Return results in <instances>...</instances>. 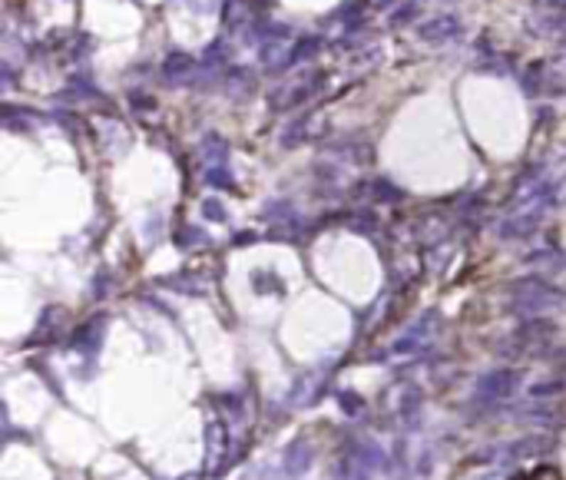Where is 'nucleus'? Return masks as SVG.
I'll use <instances>...</instances> for the list:
<instances>
[{
    "label": "nucleus",
    "mask_w": 566,
    "mask_h": 480,
    "mask_svg": "<svg viewBox=\"0 0 566 480\" xmlns=\"http://www.w3.org/2000/svg\"><path fill=\"white\" fill-rule=\"evenodd\" d=\"M517 384H520V375L513 371V368L487 371V375L474 384V401L487 404V407H490V404H500V401H507L510 394L517 391Z\"/></svg>",
    "instance_id": "obj_2"
},
{
    "label": "nucleus",
    "mask_w": 566,
    "mask_h": 480,
    "mask_svg": "<svg viewBox=\"0 0 566 480\" xmlns=\"http://www.w3.org/2000/svg\"><path fill=\"white\" fill-rule=\"evenodd\" d=\"M543 212L547 209H537V206H527L523 212H513V215L500 225V239H527V235H533L540 219H543Z\"/></svg>",
    "instance_id": "obj_4"
},
{
    "label": "nucleus",
    "mask_w": 566,
    "mask_h": 480,
    "mask_svg": "<svg viewBox=\"0 0 566 480\" xmlns=\"http://www.w3.org/2000/svg\"><path fill=\"white\" fill-rule=\"evenodd\" d=\"M338 404H341L348 414H358V411H361V401H358L351 391H341V394H338Z\"/></svg>",
    "instance_id": "obj_10"
},
{
    "label": "nucleus",
    "mask_w": 566,
    "mask_h": 480,
    "mask_svg": "<svg viewBox=\"0 0 566 480\" xmlns=\"http://www.w3.org/2000/svg\"><path fill=\"white\" fill-rule=\"evenodd\" d=\"M351 457H355V461L361 464L365 471H371V474L388 467V457H384V451L378 447V444H361V447H355V454H351Z\"/></svg>",
    "instance_id": "obj_8"
},
{
    "label": "nucleus",
    "mask_w": 566,
    "mask_h": 480,
    "mask_svg": "<svg viewBox=\"0 0 566 480\" xmlns=\"http://www.w3.org/2000/svg\"><path fill=\"white\" fill-rule=\"evenodd\" d=\"M563 391V381H543V384H533L527 391L530 401H543V398H553V394Z\"/></svg>",
    "instance_id": "obj_9"
},
{
    "label": "nucleus",
    "mask_w": 566,
    "mask_h": 480,
    "mask_svg": "<svg viewBox=\"0 0 566 480\" xmlns=\"http://www.w3.org/2000/svg\"><path fill=\"white\" fill-rule=\"evenodd\" d=\"M527 265H533V269H547V272H563L566 269V252L560 249H537L527 255Z\"/></svg>",
    "instance_id": "obj_7"
},
{
    "label": "nucleus",
    "mask_w": 566,
    "mask_h": 480,
    "mask_svg": "<svg viewBox=\"0 0 566 480\" xmlns=\"http://www.w3.org/2000/svg\"><path fill=\"white\" fill-rule=\"evenodd\" d=\"M361 480H371V477H361Z\"/></svg>",
    "instance_id": "obj_12"
},
{
    "label": "nucleus",
    "mask_w": 566,
    "mask_h": 480,
    "mask_svg": "<svg viewBox=\"0 0 566 480\" xmlns=\"http://www.w3.org/2000/svg\"><path fill=\"white\" fill-rule=\"evenodd\" d=\"M202 209H205V215H209V219H215V222H222V219H225V212H222V206H219V202H205Z\"/></svg>",
    "instance_id": "obj_11"
},
{
    "label": "nucleus",
    "mask_w": 566,
    "mask_h": 480,
    "mask_svg": "<svg viewBox=\"0 0 566 480\" xmlns=\"http://www.w3.org/2000/svg\"><path fill=\"white\" fill-rule=\"evenodd\" d=\"M566 305V292L557 285H550L547 279H520L510 285V302L507 308L520 318H543L550 311Z\"/></svg>",
    "instance_id": "obj_1"
},
{
    "label": "nucleus",
    "mask_w": 566,
    "mask_h": 480,
    "mask_svg": "<svg viewBox=\"0 0 566 480\" xmlns=\"http://www.w3.org/2000/svg\"><path fill=\"white\" fill-rule=\"evenodd\" d=\"M311 461H315V451L308 447V441H292V444L285 447L282 467H285L288 477H301V474L311 471Z\"/></svg>",
    "instance_id": "obj_5"
},
{
    "label": "nucleus",
    "mask_w": 566,
    "mask_h": 480,
    "mask_svg": "<svg viewBox=\"0 0 566 480\" xmlns=\"http://www.w3.org/2000/svg\"><path fill=\"white\" fill-rule=\"evenodd\" d=\"M434 328H437V311H427L424 318H417L407 331H404L397 341L391 345L394 355H411V351H417V348L427 345V338L434 335Z\"/></svg>",
    "instance_id": "obj_3"
},
{
    "label": "nucleus",
    "mask_w": 566,
    "mask_h": 480,
    "mask_svg": "<svg viewBox=\"0 0 566 480\" xmlns=\"http://www.w3.org/2000/svg\"><path fill=\"white\" fill-rule=\"evenodd\" d=\"M421 40H427V43H444V40H451L461 33V23H457V17H451V14H441V17H431L427 23H421Z\"/></svg>",
    "instance_id": "obj_6"
}]
</instances>
